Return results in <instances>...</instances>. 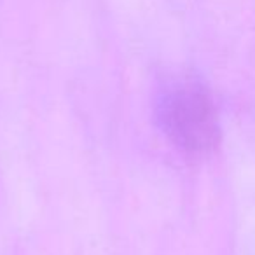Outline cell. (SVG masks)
Listing matches in <instances>:
<instances>
[{"label":"cell","instance_id":"obj_1","mask_svg":"<svg viewBox=\"0 0 255 255\" xmlns=\"http://www.w3.org/2000/svg\"><path fill=\"white\" fill-rule=\"evenodd\" d=\"M156 121L171 145L191 156L219 145L220 124L215 103L205 86L191 79L171 81L156 96Z\"/></svg>","mask_w":255,"mask_h":255}]
</instances>
